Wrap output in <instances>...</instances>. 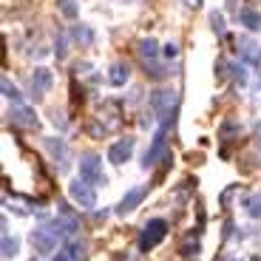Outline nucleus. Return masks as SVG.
Segmentation results:
<instances>
[{
    "label": "nucleus",
    "instance_id": "nucleus-15",
    "mask_svg": "<svg viewBox=\"0 0 261 261\" xmlns=\"http://www.w3.org/2000/svg\"><path fill=\"white\" fill-rule=\"evenodd\" d=\"M145 74H148L150 80H165L173 74V68H168V65H159L156 60H150V63H145Z\"/></svg>",
    "mask_w": 261,
    "mask_h": 261
},
{
    "label": "nucleus",
    "instance_id": "nucleus-30",
    "mask_svg": "<svg viewBox=\"0 0 261 261\" xmlns=\"http://www.w3.org/2000/svg\"><path fill=\"white\" fill-rule=\"evenodd\" d=\"M255 71H258V74H255V88L261 91V68H255Z\"/></svg>",
    "mask_w": 261,
    "mask_h": 261
},
{
    "label": "nucleus",
    "instance_id": "nucleus-21",
    "mask_svg": "<svg viewBox=\"0 0 261 261\" xmlns=\"http://www.w3.org/2000/svg\"><path fill=\"white\" fill-rule=\"evenodd\" d=\"M0 91H3V97H6V99H14V102H20V91H17V85H14L9 77L0 80Z\"/></svg>",
    "mask_w": 261,
    "mask_h": 261
},
{
    "label": "nucleus",
    "instance_id": "nucleus-19",
    "mask_svg": "<svg viewBox=\"0 0 261 261\" xmlns=\"http://www.w3.org/2000/svg\"><path fill=\"white\" fill-rule=\"evenodd\" d=\"M230 77L236 85H247V63H233L230 65Z\"/></svg>",
    "mask_w": 261,
    "mask_h": 261
},
{
    "label": "nucleus",
    "instance_id": "nucleus-16",
    "mask_svg": "<svg viewBox=\"0 0 261 261\" xmlns=\"http://www.w3.org/2000/svg\"><path fill=\"white\" fill-rule=\"evenodd\" d=\"M57 12L63 14L65 20H77V17H80V6H77V0H57Z\"/></svg>",
    "mask_w": 261,
    "mask_h": 261
},
{
    "label": "nucleus",
    "instance_id": "nucleus-4",
    "mask_svg": "<svg viewBox=\"0 0 261 261\" xmlns=\"http://www.w3.org/2000/svg\"><path fill=\"white\" fill-rule=\"evenodd\" d=\"M80 168V176L88 179L91 185H105L108 179H105V170H102V159L97 156V153H83L77 162Z\"/></svg>",
    "mask_w": 261,
    "mask_h": 261
},
{
    "label": "nucleus",
    "instance_id": "nucleus-32",
    "mask_svg": "<svg viewBox=\"0 0 261 261\" xmlns=\"http://www.w3.org/2000/svg\"><path fill=\"white\" fill-rule=\"evenodd\" d=\"M227 261H239V258H227Z\"/></svg>",
    "mask_w": 261,
    "mask_h": 261
},
{
    "label": "nucleus",
    "instance_id": "nucleus-23",
    "mask_svg": "<svg viewBox=\"0 0 261 261\" xmlns=\"http://www.w3.org/2000/svg\"><path fill=\"white\" fill-rule=\"evenodd\" d=\"M202 250V244H199V239H188V242L182 244V255H196Z\"/></svg>",
    "mask_w": 261,
    "mask_h": 261
},
{
    "label": "nucleus",
    "instance_id": "nucleus-12",
    "mask_svg": "<svg viewBox=\"0 0 261 261\" xmlns=\"http://www.w3.org/2000/svg\"><path fill=\"white\" fill-rule=\"evenodd\" d=\"M137 51H139V57H142V63H150V60H156L159 54H162V48H159V43L153 37H142Z\"/></svg>",
    "mask_w": 261,
    "mask_h": 261
},
{
    "label": "nucleus",
    "instance_id": "nucleus-11",
    "mask_svg": "<svg viewBox=\"0 0 261 261\" xmlns=\"http://www.w3.org/2000/svg\"><path fill=\"white\" fill-rule=\"evenodd\" d=\"M130 80V65L128 63H114L111 71H108V83L114 85V88H122V85H128Z\"/></svg>",
    "mask_w": 261,
    "mask_h": 261
},
{
    "label": "nucleus",
    "instance_id": "nucleus-18",
    "mask_svg": "<svg viewBox=\"0 0 261 261\" xmlns=\"http://www.w3.org/2000/svg\"><path fill=\"white\" fill-rule=\"evenodd\" d=\"M17 239H14V236H3V242H0V253H3V258H14V255H17Z\"/></svg>",
    "mask_w": 261,
    "mask_h": 261
},
{
    "label": "nucleus",
    "instance_id": "nucleus-8",
    "mask_svg": "<svg viewBox=\"0 0 261 261\" xmlns=\"http://www.w3.org/2000/svg\"><path fill=\"white\" fill-rule=\"evenodd\" d=\"M54 85V71L46 68V65H34L32 68V91L34 97H43L46 91H51Z\"/></svg>",
    "mask_w": 261,
    "mask_h": 261
},
{
    "label": "nucleus",
    "instance_id": "nucleus-9",
    "mask_svg": "<svg viewBox=\"0 0 261 261\" xmlns=\"http://www.w3.org/2000/svg\"><path fill=\"white\" fill-rule=\"evenodd\" d=\"M9 122H14V125H23V128H40V119H37V111H34L32 105H23V102H17L9 111Z\"/></svg>",
    "mask_w": 261,
    "mask_h": 261
},
{
    "label": "nucleus",
    "instance_id": "nucleus-7",
    "mask_svg": "<svg viewBox=\"0 0 261 261\" xmlns=\"http://www.w3.org/2000/svg\"><path fill=\"white\" fill-rule=\"evenodd\" d=\"M134 145H137V139L134 137H122V139H117V142L108 148V162L111 165H125L130 159V153H134Z\"/></svg>",
    "mask_w": 261,
    "mask_h": 261
},
{
    "label": "nucleus",
    "instance_id": "nucleus-13",
    "mask_svg": "<svg viewBox=\"0 0 261 261\" xmlns=\"http://www.w3.org/2000/svg\"><path fill=\"white\" fill-rule=\"evenodd\" d=\"M236 23H242L247 32H261V14L255 9H242L236 14Z\"/></svg>",
    "mask_w": 261,
    "mask_h": 261
},
{
    "label": "nucleus",
    "instance_id": "nucleus-26",
    "mask_svg": "<svg viewBox=\"0 0 261 261\" xmlns=\"http://www.w3.org/2000/svg\"><path fill=\"white\" fill-rule=\"evenodd\" d=\"M51 261H74V258H71V253H68V250H65V247H60L57 253L51 255Z\"/></svg>",
    "mask_w": 261,
    "mask_h": 261
},
{
    "label": "nucleus",
    "instance_id": "nucleus-6",
    "mask_svg": "<svg viewBox=\"0 0 261 261\" xmlns=\"http://www.w3.org/2000/svg\"><path fill=\"white\" fill-rule=\"evenodd\" d=\"M43 148L48 150V156L51 159H57L60 170H68V159H71V153H68V145H65L63 137H46L43 139Z\"/></svg>",
    "mask_w": 261,
    "mask_h": 261
},
{
    "label": "nucleus",
    "instance_id": "nucleus-10",
    "mask_svg": "<svg viewBox=\"0 0 261 261\" xmlns=\"http://www.w3.org/2000/svg\"><path fill=\"white\" fill-rule=\"evenodd\" d=\"M142 199H145V188H130L128 193H125L122 199H119V204L114 207V213L125 219V216H130L134 210L139 207V202H142Z\"/></svg>",
    "mask_w": 261,
    "mask_h": 261
},
{
    "label": "nucleus",
    "instance_id": "nucleus-14",
    "mask_svg": "<svg viewBox=\"0 0 261 261\" xmlns=\"http://www.w3.org/2000/svg\"><path fill=\"white\" fill-rule=\"evenodd\" d=\"M71 40L77 43V46H91V43H94V32H91L88 26H83V23H74Z\"/></svg>",
    "mask_w": 261,
    "mask_h": 261
},
{
    "label": "nucleus",
    "instance_id": "nucleus-2",
    "mask_svg": "<svg viewBox=\"0 0 261 261\" xmlns=\"http://www.w3.org/2000/svg\"><path fill=\"white\" fill-rule=\"evenodd\" d=\"M165 236H168V222L165 219H150L139 233V253H150L153 247H159L165 242Z\"/></svg>",
    "mask_w": 261,
    "mask_h": 261
},
{
    "label": "nucleus",
    "instance_id": "nucleus-24",
    "mask_svg": "<svg viewBox=\"0 0 261 261\" xmlns=\"http://www.w3.org/2000/svg\"><path fill=\"white\" fill-rule=\"evenodd\" d=\"M162 57L165 60H176L179 57V46H176V43H165V46H162Z\"/></svg>",
    "mask_w": 261,
    "mask_h": 261
},
{
    "label": "nucleus",
    "instance_id": "nucleus-27",
    "mask_svg": "<svg viewBox=\"0 0 261 261\" xmlns=\"http://www.w3.org/2000/svg\"><path fill=\"white\" fill-rule=\"evenodd\" d=\"M216 74H219V80H224V60H219V63H216Z\"/></svg>",
    "mask_w": 261,
    "mask_h": 261
},
{
    "label": "nucleus",
    "instance_id": "nucleus-29",
    "mask_svg": "<svg viewBox=\"0 0 261 261\" xmlns=\"http://www.w3.org/2000/svg\"><path fill=\"white\" fill-rule=\"evenodd\" d=\"M255 142H258V148H261V122L255 125Z\"/></svg>",
    "mask_w": 261,
    "mask_h": 261
},
{
    "label": "nucleus",
    "instance_id": "nucleus-28",
    "mask_svg": "<svg viewBox=\"0 0 261 261\" xmlns=\"http://www.w3.org/2000/svg\"><path fill=\"white\" fill-rule=\"evenodd\" d=\"M185 6H188V9H199V6H202V0H185Z\"/></svg>",
    "mask_w": 261,
    "mask_h": 261
},
{
    "label": "nucleus",
    "instance_id": "nucleus-1",
    "mask_svg": "<svg viewBox=\"0 0 261 261\" xmlns=\"http://www.w3.org/2000/svg\"><path fill=\"white\" fill-rule=\"evenodd\" d=\"M170 128H173V125H159L156 128V134H153V139H150L148 150H145V156L139 159V168L142 170H150L159 159H168V130Z\"/></svg>",
    "mask_w": 261,
    "mask_h": 261
},
{
    "label": "nucleus",
    "instance_id": "nucleus-5",
    "mask_svg": "<svg viewBox=\"0 0 261 261\" xmlns=\"http://www.w3.org/2000/svg\"><path fill=\"white\" fill-rule=\"evenodd\" d=\"M29 242H32V247L37 250V255H51V253H57L60 239L46 227V224H40V227H34L32 233H29Z\"/></svg>",
    "mask_w": 261,
    "mask_h": 261
},
{
    "label": "nucleus",
    "instance_id": "nucleus-17",
    "mask_svg": "<svg viewBox=\"0 0 261 261\" xmlns=\"http://www.w3.org/2000/svg\"><path fill=\"white\" fill-rule=\"evenodd\" d=\"M242 204H244V210H247L250 219H261V193L247 196V199H244Z\"/></svg>",
    "mask_w": 261,
    "mask_h": 261
},
{
    "label": "nucleus",
    "instance_id": "nucleus-3",
    "mask_svg": "<svg viewBox=\"0 0 261 261\" xmlns=\"http://www.w3.org/2000/svg\"><path fill=\"white\" fill-rule=\"evenodd\" d=\"M68 199L83 210H94V204H97V190H94V185L88 179L80 176V179L68 182Z\"/></svg>",
    "mask_w": 261,
    "mask_h": 261
},
{
    "label": "nucleus",
    "instance_id": "nucleus-22",
    "mask_svg": "<svg viewBox=\"0 0 261 261\" xmlns=\"http://www.w3.org/2000/svg\"><path fill=\"white\" fill-rule=\"evenodd\" d=\"M65 54H68V37L60 32V34H57V48H54V57H57V60H65Z\"/></svg>",
    "mask_w": 261,
    "mask_h": 261
},
{
    "label": "nucleus",
    "instance_id": "nucleus-31",
    "mask_svg": "<svg viewBox=\"0 0 261 261\" xmlns=\"http://www.w3.org/2000/svg\"><path fill=\"white\" fill-rule=\"evenodd\" d=\"M227 9H236V0H227Z\"/></svg>",
    "mask_w": 261,
    "mask_h": 261
},
{
    "label": "nucleus",
    "instance_id": "nucleus-20",
    "mask_svg": "<svg viewBox=\"0 0 261 261\" xmlns=\"http://www.w3.org/2000/svg\"><path fill=\"white\" fill-rule=\"evenodd\" d=\"M210 29H213L216 37H224V32H227V29H224V14L219 12V9L210 12Z\"/></svg>",
    "mask_w": 261,
    "mask_h": 261
},
{
    "label": "nucleus",
    "instance_id": "nucleus-25",
    "mask_svg": "<svg viewBox=\"0 0 261 261\" xmlns=\"http://www.w3.org/2000/svg\"><path fill=\"white\" fill-rule=\"evenodd\" d=\"M51 122L57 125V128H65V125H68V119L63 117V111H51Z\"/></svg>",
    "mask_w": 261,
    "mask_h": 261
}]
</instances>
